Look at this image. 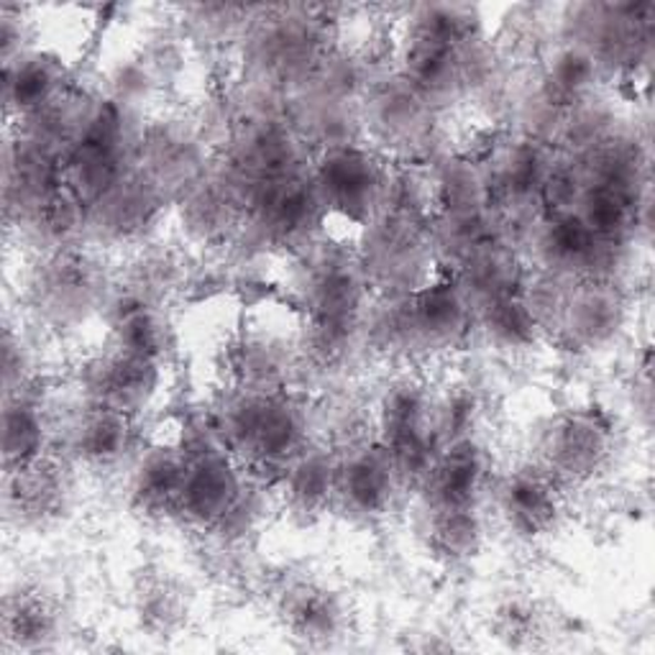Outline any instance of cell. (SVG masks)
I'll return each mask as SVG.
<instances>
[{"instance_id": "cell-1", "label": "cell", "mask_w": 655, "mask_h": 655, "mask_svg": "<svg viewBox=\"0 0 655 655\" xmlns=\"http://www.w3.org/2000/svg\"><path fill=\"white\" fill-rule=\"evenodd\" d=\"M41 444V430L37 417L29 413V409H11L6 417V456L8 464L19 461L27 464L31 456L37 454V448Z\"/></svg>"}, {"instance_id": "cell-2", "label": "cell", "mask_w": 655, "mask_h": 655, "mask_svg": "<svg viewBox=\"0 0 655 655\" xmlns=\"http://www.w3.org/2000/svg\"><path fill=\"white\" fill-rule=\"evenodd\" d=\"M123 444H126V428H123V423L113 415L97 417V420L87 425L80 438V448L93 458L118 456Z\"/></svg>"}, {"instance_id": "cell-3", "label": "cell", "mask_w": 655, "mask_h": 655, "mask_svg": "<svg viewBox=\"0 0 655 655\" xmlns=\"http://www.w3.org/2000/svg\"><path fill=\"white\" fill-rule=\"evenodd\" d=\"M346 491L358 507L374 510L384 499V495H387V477H384V469L374 461H358L356 466H351Z\"/></svg>"}]
</instances>
